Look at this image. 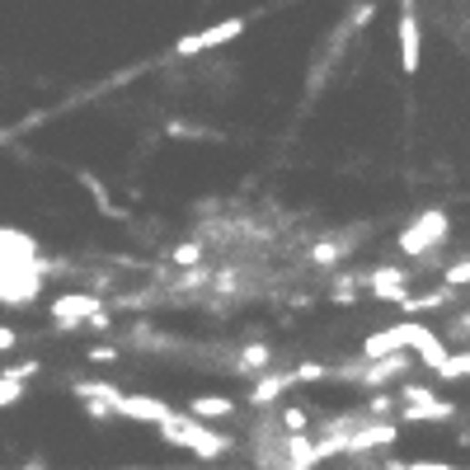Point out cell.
Wrapping results in <instances>:
<instances>
[{
    "label": "cell",
    "instance_id": "obj_1",
    "mask_svg": "<svg viewBox=\"0 0 470 470\" xmlns=\"http://www.w3.org/2000/svg\"><path fill=\"white\" fill-rule=\"evenodd\" d=\"M160 437L170 442V447H184L193 456H203V461H216V456L231 452V437L207 428L203 419H193V414H175L170 424H160Z\"/></svg>",
    "mask_w": 470,
    "mask_h": 470
},
{
    "label": "cell",
    "instance_id": "obj_2",
    "mask_svg": "<svg viewBox=\"0 0 470 470\" xmlns=\"http://www.w3.org/2000/svg\"><path fill=\"white\" fill-rule=\"evenodd\" d=\"M400 400H405V419H414V424H447L452 414H456V405L452 400H442V395H433L424 381H409L405 391H400Z\"/></svg>",
    "mask_w": 470,
    "mask_h": 470
},
{
    "label": "cell",
    "instance_id": "obj_3",
    "mask_svg": "<svg viewBox=\"0 0 470 470\" xmlns=\"http://www.w3.org/2000/svg\"><path fill=\"white\" fill-rule=\"evenodd\" d=\"M452 235V216L447 212H424L409 231H400V250L405 255H428L433 245H442Z\"/></svg>",
    "mask_w": 470,
    "mask_h": 470
},
{
    "label": "cell",
    "instance_id": "obj_4",
    "mask_svg": "<svg viewBox=\"0 0 470 470\" xmlns=\"http://www.w3.org/2000/svg\"><path fill=\"white\" fill-rule=\"evenodd\" d=\"M114 414L136 419V424H155V428L175 419V409L165 405V400H155V395H118V400H114Z\"/></svg>",
    "mask_w": 470,
    "mask_h": 470
},
{
    "label": "cell",
    "instance_id": "obj_5",
    "mask_svg": "<svg viewBox=\"0 0 470 470\" xmlns=\"http://www.w3.org/2000/svg\"><path fill=\"white\" fill-rule=\"evenodd\" d=\"M245 34V19L235 15V19H226V24H212V29H198V34H188V38H179V57H193V52H207V47H221V43H231V38H240Z\"/></svg>",
    "mask_w": 470,
    "mask_h": 470
},
{
    "label": "cell",
    "instance_id": "obj_6",
    "mask_svg": "<svg viewBox=\"0 0 470 470\" xmlns=\"http://www.w3.org/2000/svg\"><path fill=\"white\" fill-rule=\"evenodd\" d=\"M419 52H424L419 19H414V10H405V15H400V71H405V75L419 71Z\"/></svg>",
    "mask_w": 470,
    "mask_h": 470
},
{
    "label": "cell",
    "instance_id": "obj_7",
    "mask_svg": "<svg viewBox=\"0 0 470 470\" xmlns=\"http://www.w3.org/2000/svg\"><path fill=\"white\" fill-rule=\"evenodd\" d=\"M391 442H400V424H357L348 433V452H372V447H391Z\"/></svg>",
    "mask_w": 470,
    "mask_h": 470
},
{
    "label": "cell",
    "instance_id": "obj_8",
    "mask_svg": "<svg viewBox=\"0 0 470 470\" xmlns=\"http://www.w3.org/2000/svg\"><path fill=\"white\" fill-rule=\"evenodd\" d=\"M292 385H296V372H268L264 381H255L250 405H273V400H283Z\"/></svg>",
    "mask_w": 470,
    "mask_h": 470
},
{
    "label": "cell",
    "instance_id": "obj_9",
    "mask_svg": "<svg viewBox=\"0 0 470 470\" xmlns=\"http://www.w3.org/2000/svg\"><path fill=\"white\" fill-rule=\"evenodd\" d=\"M188 414H193V419H203V424H216V419H231V414H235V400L231 395H193Z\"/></svg>",
    "mask_w": 470,
    "mask_h": 470
},
{
    "label": "cell",
    "instance_id": "obj_10",
    "mask_svg": "<svg viewBox=\"0 0 470 470\" xmlns=\"http://www.w3.org/2000/svg\"><path fill=\"white\" fill-rule=\"evenodd\" d=\"M367 292L372 296H381V301H405L409 292H405V268H381V273H372V283H367Z\"/></svg>",
    "mask_w": 470,
    "mask_h": 470
},
{
    "label": "cell",
    "instance_id": "obj_11",
    "mask_svg": "<svg viewBox=\"0 0 470 470\" xmlns=\"http://www.w3.org/2000/svg\"><path fill=\"white\" fill-rule=\"evenodd\" d=\"M29 376H34V363H29V367H15V372L0 376V405L19 400V395H24V381H29Z\"/></svg>",
    "mask_w": 470,
    "mask_h": 470
},
{
    "label": "cell",
    "instance_id": "obj_12",
    "mask_svg": "<svg viewBox=\"0 0 470 470\" xmlns=\"http://www.w3.org/2000/svg\"><path fill=\"white\" fill-rule=\"evenodd\" d=\"M437 381H470V348H465V353H452L447 363L437 367Z\"/></svg>",
    "mask_w": 470,
    "mask_h": 470
},
{
    "label": "cell",
    "instance_id": "obj_13",
    "mask_svg": "<svg viewBox=\"0 0 470 470\" xmlns=\"http://www.w3.org/2000/svg\"><path fill=\"white\" fill-rule=\"evenodd\" d=\"M278 414H283V433H287V437H301V433L311 428V414L301 409V405H287V409H278Z\"/></svg>",
    "mask_w": 470,
    "mask_h": 470
},
{
    "label": "cell",
    "instance_id": "obj_14",
    "mask_svg": "<svg viewBox=\"0 0 470 470\" xmlns=\"http://www.w3.org/2000/svg\"><path fill=\"white\" fill-rule=\"evenodd\" d=\"M57 315H62V320L95 315V301H90V296H66V301H57Z\"/></svg>",
    "mask_w": 470,
    "mask_h": 470
},
{
    "label": "cell",
    "instance_id": "obj_15",
    "mask_svg": "<svg viewBox=\"0 0 470 470\" xmlns=\"http://www.w3.org/2000/svg\"><path fill=\"white\" fill-rule=\"evenodd\" d=\"M442 287H470V259H456V264H447L442 268Z\"/></svg>",
    "mask_w": 470,
    "mask_h": 470
},
{
    "label": "cell",
    "instance_id": "obj_16",
    "mask_svg": "<svg viewBox=\"0 0 470 470\" xmlns=\"http://www.w3.org/2000/svg\"><path fill=\"white\" fill-rule=\"evenodd\" d=\"M264 363H268V348H264V344H255V348L240 353V372H259Z\"/></svg>",
    "mask_w": 470,
    "mask_h": 470
},
{
    "label": "cell",
    "instance_id": "obj_17",
    "mask_svg": "<svg viewBox=\"0 0 470 470\" xmlns=\"http://www.w3.org/2000/svg\"><path fill=\"white\" fill-rule=\"evenodd\" d=\"M391 470H461V465H447V461H391Z\"/></svg>",
    "mask_w": 470,
    "mask_h": 470
},
{
    "label": "cell",
    "instance_id": "obj_18",
    "mask_svg": "<svg viewBox=\"0 0 470 470\" xmlns=\"http://www.w3.org/2000/svg\"><path fill=\"white\" fill-rule=\"evenodd\" d=\"M325 376H329V372H325L320 363H301V367H296V381H325Z\"/></svg>",
    "mask_w": 470,
    "mask_h": 470
},
{
    "label": "cell",
    "instance_id": "obj_19",
    "mask_svg": "<svg viewBox=\"0 0 470 470\" xmlns=\"http://www.w3.org/2000/svg\"><path fill=\"white\" fill-rule=\"evenodd\" d=\"M391 405H395V395H372V400H367V419H372V414H385Z\"/></svg>",
    "mask_w": 470,
    "mask_h": 470
},
{
    "label": "cell",
    "instance_id": "obj_20",
    "mask_svg": "<svg viewBox=\"0 0 470 470\" xmlns=\"http://www.w3.org/2000/svg\"><path fill=\"white\" fill-rule=\"evenodd\" d=\"M198 245H179V250H175V264H198Z\"/></svg>",
    "mask_w": 470,
    "mask_h": 470
},
{
    "label": "cell",
    "instance_id": "obj_21",
    "mask_svg": "<svg viewBox=\"0 0 470 470\" xmlns=\"http://www.w3.org/2000/svg\"><path fill=\"white\" fill-rule=\"evenodd\" d=\"M339 259V245H315V264H335Z\"/></svg>",
    "mask_w": 470,
    "mask_h": 470
}]
</instances>
